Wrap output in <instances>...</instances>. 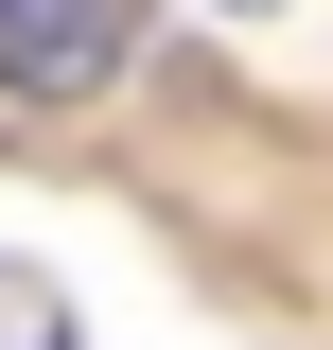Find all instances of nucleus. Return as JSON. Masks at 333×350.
Masks as SVG:
<instances>
[{"instance_id": "f257e3e1", "label": "nucleus", "mask_w": 333, "mask_h": 350, "mask_svg": "<svg viewBox=\"0 0 333 350\" xmlns=\"http://www.w3.org/2000/svg\"><path fill=\"white\" fill-rule=\"evenodd\" d=\"M140 53V0H0V88H106Z\"/></svg>"}, {"instance_id": "f03ea898", "label": "nucleus", "mask_w": 333, "mask_h": 350, "mask_svg": "<svg viewBox=\"0 0 333 350\" xmlns=\"http://www.w3.org/2000/svg\"><path fill=\"white\" fill-rule=\"evenodd\" d=\"M0 350H71V298H53L36 262H0Z\"/></svg>"}]
</instances>
